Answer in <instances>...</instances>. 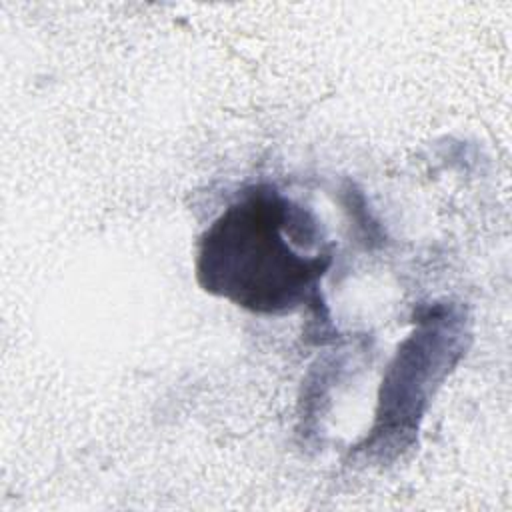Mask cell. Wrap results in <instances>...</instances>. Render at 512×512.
Here are the masks:
<instances>
[{"instance_id": "cell-1", "label": "cell", "mask_w": 512, "mask_h": 512, "mask_svg": "<svg viewBox=\"0 0 512 512\" xmlns=\"http://www.w3.org/2000/svg\"><path fill=\"white\" fill-rule=\"evenodd\" d=\"M310 214L272 188H252L212 224L200 248L198 276L206 290L254 312H286L302 304L330 264Z\"/></svg>"}]
</instances>
